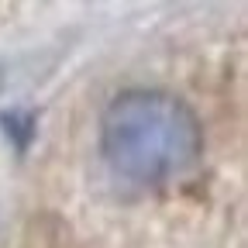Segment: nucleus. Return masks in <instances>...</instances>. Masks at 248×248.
I'll return each instance as SVG.
<instances>
[{"mask_svg": "<svg viewBox=\"0 0 248 248\" xmlns=\"http://www.w3.org/2000/svg\"><path fill=\"white\" fill-rule=\"evenodd\" d=\"M100 152L117 176L162 186L200 162L203 128L172 93L128 90L114 97L100 117Z\"/></svg>", "mask_w": 248, "mask_h": 248, "instance_id": "f257e3e1", "label": "nucleus"}]
</instances>
